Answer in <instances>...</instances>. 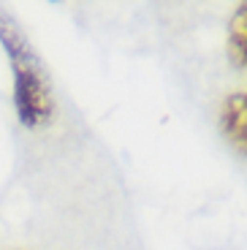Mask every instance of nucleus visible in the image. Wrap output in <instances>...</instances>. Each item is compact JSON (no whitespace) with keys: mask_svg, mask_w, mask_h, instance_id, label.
<instances>
[{"mask_svg":"<svg viewBox=\"0 0 247 250\" xmlns=\"http://www.w3.org/2000/svg\"><path fill=\"white\" fill-rule=\"evenodd\" d=\"M0 44L14 71V109L25 128H43L55 120V90L49 71L38 57L36 46L25 36L22 25L0 8Z\"/></svg>","mask_w":247,"mask_h":250,"instance_id":"nucleus-1","label":"nucleus"},{"mask_svg":"<svg viewBox=\"0 0 247 250\" xmlns=\"http://www.w3.org/2000/svg\"><path fill=\"white\" fill-rule=\"evenodd\" d=\"M220 128L231 147L247 158V93H234L223 101Z\"/></svg>","mask_w":247,"mask_h":250,"instance_id":"nucleus-2","label":"nucleus"},{"mask_svg":"<svg viewBox=\"0 0 247 250\" xmlns=\"http://www.w3.org/2000/svg\"><path fill=\"white\" fill-rule=\"evenodd\" d=\"M228 57L236 68H247V3L236 8L228 25Z\"/></svg>","mask_w":247,"mask_h":250,"instance_id":"nucleus-3","label":"nucleus"}]
</instances>
